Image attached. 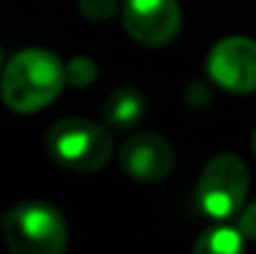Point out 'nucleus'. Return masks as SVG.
<instances>
[{"mask_svg": "<svg viewBox=\"0 0 256 254\" xmlns=\"http://www.w3.org/2000/svg\"><path fill=\"white\" fill-rule=\"evenodd\" d=\"M65 83V65L52 50L25 48L8 60L0 75V97L12 112L32 115L52 105Z\"/></svg>", "mask_w": 256, "mask_h": 254, "instance_id": "1", "label": "nucleus"}, {"mask_svg": "<svg viewBox=\"0 0 256 254\" xmlns=\"http://www.w3.org/2000/svg\"><path fill=\"white\" fill-rule=\"evenodd\" d=\"M2 239L10 254H65L68 219L48 202H20L2 217Z\"/></svg>", "mask_w": 256, "mask_h": 254, "instance_id": "2", "label": "nucleus"}, {"mask_svg": "<svg viewBox=\"0 0 256 254\" xmlns=\"http://www.w3.org/2000/svg\"><path fill=\"white\" fill-rule=\"evenodd\" d=\"M45 150L70 172H97L112 160L110 132L85 117H65L45 135Z\"/></svg>", "mask_w": 256, "mask_h": 254, "instance_id": "3", "label": "nucleus"}, {"mask_svg": "<svg viewBox=\"0 0 256 254\" xmlns=\"http://www.w3.org/2000/svg\"><path fill=\"white\" fill-rule=\"evenodd\" d=\"M249 167L234 152L212 157L196 182V202L212 219H229L242 212L249 194Z\"/></svg>", "mask_w": 256, "mask_h": 254, "instance_id": "4", "label": "nucleus"}, {"mask_svg": "<svg viewBox=\"0 0 256 254\" xmlns=\"http://www.w3.org/2000/svg\"><path fill=\"white\" fill-rule=\"evenodd\" d=\"M206 75L232 95L256 92V40L229 35L214 43L206 55Z\"/></svg>", "mask_w": 256, "mask_h": 254, "instance_id": "5", "label": "nucleus"}, {"mask_svg": "<svg viewBox=\"0 0 256 254\" xmlns=\"http://www.w3.org/2000/svg\"><path fill=\"white\" fill-rule=\"evenodd\" d=\"M122 25L137 45L162 48L182 30V5L179 0H124Z\"/></svg>", "mask_w": 256, "mask_h": 254, "instance_id": "6", "label": "nucleus"}, {"mask_svg": "<svg viewBox=\"0 0 256 254\" xmlns=\"http://www.w3.org/2000/svg\"><path fill=\"white\" fill-rule=\"evenodd\" d=\"M120 167L137 182H162L174 169V147L160 132H134L120 147Z\"/></svg>", "mask_w": 256, "mask_h": 254, "instance_id": "7", "label": "nucleus"}, {"mask_svg": "<svg viewBox=\"0 0 256 254\" xmlns=\"http://www.w3.org/2000/svg\"><path fill=\"white\" fill-rule=\"evenodd\" d=\"M144 112H147V100L134 87L114 90L102 105L104 122H110L114 127H134L144 117Z\"/></svg>", "mask_w": 256, "mask_h": 254, "instance_id": "8", "label": "nucleus"}, {"mask_svg": "<svg viewBox=\"0 0 256 254\" xmlns=\"http://www.w3.org/2000/svg\"><path fill=\"white\" fill-rule=\"evenodd\" d=\"M239 227H209L199 234L192 254H246Z\"/></svg>", "mask_w": 256, "mask_h": 254, "instance_id": "9", "label": "nucleus"}, {"mask_svg": "<svg viewBox=\"0 0 256 254\" xmlns=\"http://www.w3.org/2000/svg\"><path fill=\"white\" fill-rule=\"evenodd\" d=\"M65 73H68V83L75 85V87H90V85L97 80V63L87 55H75L68 60L65 65Z\"/></svg>", "mask_w": 256, "mask_h": 254, "instance_id": "10", "label": "nucleus"}, {"mask_svg": "<svg viewBox=\"0 0 256 254\" xmlns=\"http://www.w3.org/2000/svg\"><path fill=\"white\" fill-rule=\"evenodd\" d=\"M78 8L90 23H107L117 15L120 0H78Z\"/></svg>", "mask_w": 256, "mask_h": 254, "instance_id": "11", "label": "nucleus"}, {"mask_svg": "<svg viewBox=\"0 0 256 254\" xmlns=\"http://www.w3.org/2000/svg\"><path fill=\"white\" fill-rule=\"evenodd\" d=\"M239 232L246 239H256V199L239 212Z\"/></svg>", "mask_w": 256, "mask_h": 254, "instance_id": "12", "label": "nucleus"}, {"mask_svg": "<svg viewBox=\"0 0 256 254\" xmlns=\"http://www.w3.org/2000/svg\"><path fill=\"white\" fill-rule=\"evenodd\" d=\"M252 150H254V155H256V130H254V137H252Z\"/></svg>", "mask_w": 256, "mask_h": 254, "instance_id": "13", "label": "nucleus"}, {"mask_svg": "<svg viewBox=\"0 0 256 254\" xmlns=\"http://www.w3.org/2000/svg\"><path fill=\"white\" fill-rule=\"evenodd\" d=\"M0 75H2V53H0Z\"/></svg>", "mask_w": 256, "mask_h": 254, "instance_id": "14", "label": "nucleus"}]
</instances>
